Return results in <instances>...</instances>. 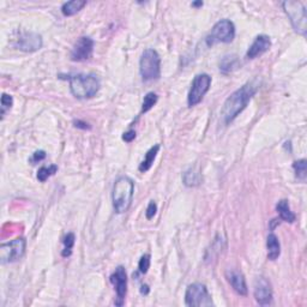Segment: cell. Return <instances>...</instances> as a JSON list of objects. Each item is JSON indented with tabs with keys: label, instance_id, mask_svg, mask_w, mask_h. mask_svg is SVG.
Instances as JSON below:
<instances>
[{
	"label": "cell",
	"instance_id": "cell-1",
	"mask_svg": "<svg viewBox=\"0 0 307 307\" xmlns=\"http://www.w3.org/2000/svg\"><path fill=\"white\" fill-rule=\"evenodd\" d=\"M259 88V83L257 79L247 82L246 84L242 85L238 90L234 91L233 94L226 100L223 103L221 110V119L225 125H230L236 116L241 113L245 108L247 107L248 102L251 101L255 94Z\"/></svg>",
	"mask_w": 307,
	"mask_h": 307
},
{
	"label": "cell",
	"instance_id": "cell-2",
	"mask_svg": "<svg viewBox=\"0 0 307 307\" xmlns=\"http://www.w3.org/2000/svg\"><path fill=\"white\" fill-rule=\"evenodd\" d=\"M135 184L128 177H120L115 180L112 192V199L115 213L124 214L132 204Z\"/></svg>",
	"mask_w": 307,
	"mask_h": 307
},
{
	"label": "cell",
	"instance_id": "cell-3",
	"mask_svg": "<svg viewBox=\"0 0 307 307\" xmlns=\"http://www.w3.org/2000/svg\"><path fill=\"white\" fill-rule=\"evenodd\" d=\"M70 90L77 99H91L100 90V80L95 75H75L69 78Z\"/></svg>",
	"mask_w": 307,
	"mask_h": 307
},
{
	"label": "cell",
	"instance_id": "cell-4",
	"mask_svg": "<svg viewBox=\"0 0 307 307\" xmlns=\"http://www.w3.org/2000/svg\"><path fill=\"white\" fill-rule=\"evenodd\" d=\"M284 12L288 16L290 23L298 34L305 36L307 32V13L306 6L303 1L287 0L282 2Z\"/></svg>",
	"mask_w": 307,
	"mask_h": 307
},
{
	"label": "cell",
	"instance_id": "cell-5",
	"mask_svg": "<svg viewBox=\"0 0 307 307\" xmlns=\"http://www.w3.org/2000/svg\"><path fill=\"white\" fill-rule=\"evenodd\" d=\"M139 72L143 80L157 79L161 76V58L153 48L145 49L139 60Z\"/></svg>",
	"mask_w": 307,
	"mask_h": 307
},
{
	"label": "cell",
	"instance_id": "cell-6",
	"mask_svg": "<svg viewBox=\"0 0 307 307\" xmlns=\"http://www.w3.org/2000/svg\"><path fill=\"white\" fill-rule=\"evenodd\" d=\"M235 38V26L230 19H221L211 29V33L206 36L205 42L209 47L215 43H230Z\"/></svg>",
	"mask_w": 307,
	"mask_h": 307
},
{
	"label": "cell",
	"instance_id": "cell-7",
	"mask_svg": "<svg viewBox=\"0 0 307 307\" xmlns=\"http://www.w3.org/2000/svg\"><path fill=\"white\" fill-rule=\"evenodd\" d=\"M185 304L190 307H209L214 306L213 299L209 294L205 284L196 283L190 284L185 293Z\"/></svg>",
	"mask_w": 307,
	"mask_h": 307
},
{
	"label": "cell",
	"instance_id": "cell-8",
	"mask_svg": "<svg viewBox=\"0 0 307 307\" xmlns=\"http://www.w3.org/2000/svg\"><path fill=\"white\" fill-rule=\"evenodd\" d=\"M27 241L24 238H16L9 242L0 245V262L1 264L13 263L23 257L26 252Z\"/></svg>",
	"mask_w": 307,
	"mask_h": 307
},
{
	"label": "cell",
	"instance_id": "cell-9",
	"mask_svg": "<svg viewBox=\"0 0 307 307\" xmlns=\"http://www.w3.org/2000/svg\"><path fill=\"white\" fill-rule=\"evenodd\" d=\"M211 85V77L208 74H200L194 77L188 95L189 107H193L203 100Z\"/></svg>",
	"mask_w": 307,
	"mask_h": 307
},
{
	"label": "cell",
	"instance_id": "cell-10",
	"mask_svg": "<svg viewBox=\"0 0 307 307\" xmlns=\"http://www.w3.org/2000/svg\"><path fill=\"white\" fill-rule=\"evenodd\" d=\"M110 281L114 286V289H115L116 293L115 305L122 306L125 303V297H126L127 293V275L125 268L119 265L111 275Z\"/></svg>",
	"mask_w": 307,
	"mask_h": 307
},
{
	"label": "cell",
	"instance_id": "cell-11",
	"mask_svg": "<svg viewBox=\"0 0 307 307\" xmlns=\"http://www.w3.org/2000/svg\"><path fill=\"white\" fill-rule=\"evenodd\" d=\"M94 41L88 36H82L74 46L71 52L72 61H86L93 57Z\"/></svg>",
	"mask_w": 307,
	"mask_h": 307
},
{
	"label": "cell",
	"instance_id": "cell-12",
	"mask_svg": "<svg viewBox=\"0 0 307 307\" xmlns=\"http://www.w3.org/2000/svg\"><path fill=\"white\" fill-rule=\"evenodd\" d=\"M42 38L34 32L23 33L17 40V48L23 52H36L42 47Z\"/></svg>",
	"mask_w": 307,
	"mask_h": 307
},
{
	"label": "cell",
	"instance_id": "cell-13",
	"mask_svg": "<svg viewBox=\"0 0 307 307\" xmlns=\"http://www.w3.org/2000/svg\"><path fill=\"white\" fill-rule=\"evenodd\" d=\"M255 298L259 305L265 306L271 304L272 289L270 282L264 277H258L255 282Z\"/></svg>",
	"mask_w": 307,
	"mask_h": 307
},
{
	"label": "cell",
	"instance_id": "cell-14",
	"mask_svg": "<svg viewBox=\"0 0 307 307\" xmlns=\"http://www.w3.org/2000/svg\"><path fill=\"white\" fill-rule=\"evenodd\" d=\"M271 47V40L268 35H258L255 38L252 44L250 46L248 51L246 53V57L248 59H256L259 55L264 54L265 52H268Z\"/></svg>",
	"mask_w": 307,
	"mask_h": 307
},
{
	"label": "cell",
	"instance_id": "cell-15",
	"mask_svg": "<svg viewBox=\"0 0 307 307\" xmlns=\"http://www.w3.org/2000/svg\"><path fill=\"white\" fill-rule=\"evenodd\" d=\"M226 278L230 282L231 288L235 290L239 295L246 297L247 295V286L245 281L244 275L236 269H228L226 271Z\"/></svg>",
	"mask_w": 307,
	"mask_h": 307
},
{
	"label": "cell",
	"instance_id": "cell-16",
	"mask_svg": "<svg viewBox=\"0 0 307 307\" xmlns=\"http://www.w3.org/2000/svg\"><path fill=\"white\" fill-rule=\"evenodd\" d=\"M267 248H268V259L276 261L281 255V245L278 238L275 234L271 233L268 235L267 239Z\"/></svg>",
	"mask_w": 307,
	"mask_h": 307
},
{
	"label": "cell",
	"instance_id": "cell-17",
	"mask_svg": "<svg viewBox=\"0 0 307 307\" xmlns=\"http://www.w3.org/2000/svg\"><path fill=\"white\" fill-rule=\"evenodd\" d=\"M276 210H277L278 215H280L282 221L293 223L295 221V219H297L295 214L290 210L289 203L287 199L280 200V202L276 204Z\"/></svg>",
	"mask_w": 307,
	"mask_h": 307
},
{
	"label": "cell",
	"instance_id": "cell-18",
	"mask_svg": "<svg viewBox=\"0 0 307 307\" xmlns=\"http://www.w3.org/2000/svg\"><path fill=\"white\" fill-rule=\"evenodd\" d=\"M158 150H160V145L158 144L154 145V147H152L149 150H148L147 154H145L143 161H142L141 164H139V167H138L139 172L145 173V172L149 171L150 168H152L154 161H155L156 156H157V154H158Z\"/></svg>",
	"mask_w": 307,
	"mask_h": 307
},
{
	"label": "cell",
	"instance_id": "cell-19",
	"mask_svg": "<svg viewBox=\"0 0 307 307\" xmlns=\"http://www.w3.org/2000/svg\"><path fill=\"white\" fill-rule=\"evenodd\" d=\"M86 5V1L84 0H71V1L65 2V4L61 6V12L64 16H74L77 12H79Z\"/></svg>",
	"mask_w": 307,
	"mask_h": 307
},
{
	"label": "cell",
	"instance_id": "cell-20",
	"mask_svg": "<svg viewBox=\"0 0 307 307\" xmlns=\"http://www.w3.org/2000/svg\"><path fill=\"white\" fill-rule=\"evenodd\" d=\"M240 61L236 55H226V57H223L221 63H220V70H221V72H223V74H230L234 70L238 69Z\"/></svg>",
	"mask_w": 307,
	"mask_h": 307
},
{
	"label": "cell",
	"instance_id": "cell-21",
	"mask_svg": "<svg viewBox=\"0 0 307 307\" xmlns=\"http://www.w3.org/2000/svg\"><path fill=\"white\" fill-rule=\"evenodd\" d=\"M183 181L186 186H189V188H194V186H198L200 183H202V175H200V173L196 171L194 168H190L184 173Z\"/></svg>",
	"mask_w": 307,
	"mask_h": 307
},
{
	"label": "cell",
	"instance_id": "cell-22",
	"mask_svg": "<svg viewBox=\"0 0 307 307\" xmlns=\"http://www.w3.org/2000/svg\"><path fill=\"white\" fill-rule=\"evenodd\" d=\"M293 168L295 171V175L299 180L305 181L307 177V161L306 160H298L293 163Z\"/></svg>",
	"mask_w": 307,
	"mask_h": 307
},
{
	"label": "cell",
	"instance_id": "cell-23",
	"mask_svg": "<svg viewBox=\"0 0 307 307\" xmlns=\"http://www.w3.org/2000/svg\"><path fill=\"white\" fill-rule=\"evenodd\" d=\"M158 96L155 93H148L144 96L143 99V103H142V113H147L149 112L154 106L157 103Z\"/></svg>",
	"mask_w": 307,
	"mask_h": 307
},
{
	"label": "cell",
	"instance_id": "cell-24",
	"mask_svg": "<svg viewBox=\"0 0 307 307\" xmlns=\"http://www.w3.org/2000/svg\"><path fill=\"white\" fill-rule=\"evenodd\" d=\"M58 171V166L55 164H52V166L48 167H41L38 172V179L41 183H44L49 177H52L53 174H55V172Z\"/></svg>",
	"mask_w": 307,
	"mask_h": 307
},
{
	"label": "cell",
	"instance_id": "cell-25",
	"mask_svg": "<svg viewBox=\"0 0 307 307\" xmlns=\"http://www.w3.org/2000/svg\"><path fill=\"white\" fill-rule=\"evenodd\" d=\"M75 234L74 233H69L68 235L65 236L63 240L64 242V250L63 252H61V256L63 257H70L72 253V248H74L75 246Z\"/></svg>",
	"mask_w": 307,
	"mask_h": 307
},
{
	"label": "cell",
	"instance_id": "cell-26",
	"mask_svg": "<svg viewBox=\"0 0 307 307\" xmlns=\"http://www.w3.org/2000/svg\"><path fill=\"white\" fill-rule=\"evenodd\" d=\"M12 105H13L12 96L7 94H2L1 95V116L2 118H4L5 113H6V112L12 107Z\"/></svg>",
	"mask_w": 307,
	"mask_h": 307
},
{
	"label": "cell",
	"instance_id": "cell-27",
	"mask_svg": "<svg viewBox=\"0 0 307 307\" xmlns=\"http://www.w3.org/2000/svg\"><path fill=\"white\" fill-rule=\"evenodd\" d=\"M150 259H152V257H150V255H143L141 257V259H139V263H138V269H139V272L141 273H147L148 271H149V268H150Z\"/></svg>",
	"mask_w": 307,
	"mask_h": 307
},
{
	"label": "cell",
	"instance_id": "cell-28",
	"mask_svg": "<svg viewBox=\"0 0 307 307\" xmlns=\"http://www.w3.org/2000/svg\"><path fill=\"white\" fill-rule=\"evenodd\" d=\"M156 211H157V205H156V203L154 202V200H152V202L149 203V205H148L147 211H145V216H147V219L152 220L153 217L156 215Z\"/></svg>",
	"mask_w": 307,
	"mask_h": 307
},
{
	"label": "cell",
	"instance_id": "cell-29",
	"mask_svg": "<svg viewBox=\"0 0 307 307\" xmlns=\"http://www.w3.org/2000/svg\"><path fill=\"white\" fill-rule=\"evenodd\" d=\"M44 158H46V153H44L43 150H38V152L33 154V157L30 158V162L34 164L44 160Z\"/></svg>",
	"mask_w": 307,
	"mask_h": 307
},
{
	"label": "cell",
	"instance_id": "cell-30",
	"mask_svg": "<svg viewBox=\"0 0 307 307\" xmlns=\"http://www.w3.org/2000/svg\"><path fill=\"white\" fill-rule=\"evenodd\" d=\"M136 138V131L135 130H128L127 132H125L122 135V141H125L126 143H131L133 139Z\"/></svg>",
	"mask_w": 307,
	"mask_h": 307
},
{
	"label": "cell",
	"instance_id": "cell-31",
	"mask_svg": "<svg viewBox=\"0 0 307 307\" xmlns=\"http://www.w3.org/2000/svg\"><path fill=\"white\" fill-rule=\"evenodd\" d=\"M75 126H76L77 128H83V130H88V128H90V126H89L88 124L84 121H80V120H75L74 121Z\"/></svg>",
	"mask_w": 307,
	"mask_h": 307
},
{
	"label": "cell",
	"instance_id": "cell-32",
	"mask_svg": "<svg viewBox=\"0 0 307 307\" xmlns=\"http://www.w3.org/2000/svg\"><path fill=\"white\" fill-rule=\"evenodd\" d=\"M150 289H149V286L148 284H143V286L141 287V294L142 295H148L149 294Z\"/></svg>",
	"mask_w": 307,
	"mask_h": 307
},
{
	"label": "cell",
	"instance_id": "cell-33",
	"mask_svg": "<svg viewBox=\"0 0 307 307\" xmlns=\"http://www.w3.org/2000/svg\"><path fill=\"white\" fill-rule=\"evenodd\" d=\"M192 6H193V7H196V6H203V2H202V1L192 2Z\"/></svg>",
	"mask_w": 307,
	"mask_h": 307
}]
</instances>
